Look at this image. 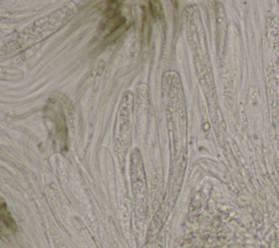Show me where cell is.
Wrapping results in <instances>:
<instances>
[{
  "mask_svg": "<svg viewBox=\"0 0 279 248\" xmlns=\"http://www.w3.org/2000/svg\"><path fill=\"white\" fill-rule=\"evenodd\" d=\"M0 216H1V221H2L3 225L6 226L9 231L16 232L18 230L16 221L13 220V217H12L11 213L9 212V210L7 209V206H6V204H4V202H2L1 209H0Z\"/></svg>",
  "mask_w": 279,
  "mask_h": 248,
  "instance_id": "277c9868",
  "label": "cell"
},
{
  "mask_svg": "<svg viewBox=\"0 0 279 248\" xmlns=\"http://www.w3.org/2000/svg\"><path fill=\"white\" fill-rule=\"evenodd\" d=\"M131 108L132 94L125 92L118 113V120L116 126V144L119 155H124L129 149L131 134Z\"/></svg>",
  "mask_w": 279,
  "mask_h": 248,
  "instance_id": "7a4b0ae2",
  "label": "cell"
},
{
  "mask_svg": "<svg viewBox=\"0 0 279 248\" xmlns=\"http://www.w3.org/2000/svg\"><path fill=\"white\" fill-rule=\"evenodd\" d=\"M131 163V177L133 184V192L136 202V208L142 213H144L146 209V183L143 164L139 153V150L135 149L132 154Z\"/></svg>",
  "mask_w": 279,
  "mask_h": 248,
  "instance_id": "3957f363",
  "label": "cell"
},
{
  "mask_svg": "<svg viewBox=\"0 0 279 248\" xmlns=\"http://www.w3.org/2000/svg\"><path fill=\"white\" fill-rule=\"evenodd\" d=\"M75 12H77V6L71 3L32 22L21 32L4 40L0 48V58L1 60L11 58L24 52L25 49L32 47L33 45L46 39L63 28L74 17Z\"/></svg>",
  "mask_w": 279,
  "mask_h": 248,
  "instance_id": "6da1fadb",
  "label": "cell"
},
{
  "mask_svg": "<svg viewBox=\"0 0 279 248\" xmlns=\"http://www.w3.org/2000/svg\"><path fill=\"white\" fill-rule=\"evenodd\" d=\"M154 4H155V6H152V10H153V14H154V16H159L160 10H161L160 3L159 2H154Z\"/></svg>",
  "mask_w": 279,
  "mask_h": 248,
  "instance_id": "5b68a950",
  "label": "cell"
}]
</instances>
